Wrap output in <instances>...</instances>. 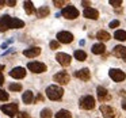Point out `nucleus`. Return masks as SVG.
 I'll list each match as a JSON object with an SVG mask.
<instances>
[{
  "mask_svg": "<svg viewBox=\"0 0 126 118\" xmlns=\"http://www.w3.org/2000/svg\"><path fill=\"white\" fill-rule=\"evenodd\" d=\"M64 95V90L58 85H49L46 88V96L50 101H60Z\"/></svg>",
  "mask_w": 126,
  "mask_h": 118,
  "instance_id": "nucleus-1",
  "label": "nucleus"
},
{
  "mask_svg": "<svg viewBox=\"0 0 126 118\" xmlns=\"http://www.w3.org/2000/svg\"><path fill=\"white\" fill-rule=\"evenodd\" d=\"M0 110L7 114L8 117L14 118L15 115H18V103L14 102V103H8V104H3V106H0Z\"/></svg>",
  "mask_w": 126,
  "mask_h": 118,
  "instance_id": "nucleus-2",
  "label": "nucleus"
},
{
  "mask_svg": "<svg viewBox=\"0 0 126 118\" xmlns=\"http://www.w3.org/2000/svg\"><path fill=\"white\" fill-rule=\"evenodd\" d=\"M80 107L84 110H91L95 107V99L91 95H85L83 98H80Z\"/></svg>",
  "mask_w": 126,
  "mask_h": 118,
  "instance_id": "nucleus-3",
  "label": "nucleus"
},
{
  "mask_svg": "<svg viewBox=\"0 0 126 118\" xmlns=\"http://www.w3.org/2000/svg\"><path fill=\"white\" fill-rule=\"evenodd\" d=\"M27 68L33 73H44L46 71V65L44 63H38V61H31V63H29Z\"/></svg>",
  "mask_w": 126,
  "mask_h": 118,
  "instance_id": "nucleus-4",
  "label": "nucleus"
},
{
  "mask_svg": "<svg viewBox=\"0 0 126 118\" xmlns=\"http://www.w3.org/2000/svg\"><path fill=\"white\" fill-rule=\"evenodd\" d=\"M61 15H63L64 18H66V19H76V18L79 17V11H77L76 7L68 6L61 11Z\"/></svg>",
  "mask_w": 126,
  "mask_h": 118,
  "instance_id": "nucleus-5",
  "label": "nucleus"
},
{
  "mask_svg": "<svg viewBox=\"0 0 126 118\" xmlns=\"http://www.w3.org/2000/svg\"><path fill=\"white\" fill-rule=\"evenodd\" d=\"M109 75H110V77H111V79L114 80V82H117V83L123 82V80L126 79V73H125L123 71H121V69H115V68H112V69H110Z\"/></svg>",
  "mask_w": 126,
  "mask_h": 118,
  "instance_id": "nucleus-6",
  "label": "nucleus"
},
{
  "mask_svg": "<svg viewBox=\"0 0 126 118\" xmlns=\"http://www.w3.org/2000/svg\"><path fill=\"white\" fill-rule=\"evenodd\" d=\"M11 22H12V18L10 15H1V18H0V31L4 33L8 29H11Z\"/></svg>",
  "mask_w": 126,
  "mask_h": 118,
  "instance_id": "nucleus-7",
  "label": "nucleus"
},
{
  "mask_svg": "<svg viewBox=\"0 0 126 118\" xmlns=\"http://www.w3.org/2000/svg\"><path fill=\"white\" fill-rule=\"evenodd\" d=\"M53 80H54L56 83H58V84H68L69 80H71V76H69L66 72H58V73H56L54 76H53Z\"/></svg>",
  "mask_w": 126,
  "mask_h": 118,
  "instance_id": "nucleus-8",
  "label": "nucleus"
},
{
  "mask_svg": "<svg viewBox=\"0 0 126 118\" xmlns=\"http://www.w3.org/2000/svg\"><path fill=\"white\" fill-rule=\"evenodd\" d=\"M57 41L61 44H71L73 41V35L69 31H60L57 33Z\"/></svg>",
  "mask_w": 126,
  "mask_h": 118,
  "instance_id": "nucleus-9",
  "label": "nucleus"
},
{
  "mask_svg": "<svg viewBox=\"0 0 126 118\" xmlns=\"http://www.w3.org/2000/svg\"><path fill=\"white\" fill-rule=\"evenodd\" d=\"M56 60H57L63 67H68V65H71V63H72V57L69 54H66V53H57V54H56Z\"/></svg>",
  "mask_w": 126,
  "mask_h": 118,
  "instance_id": "nucleus-10",
  "label": "nucleus"
},
{
  "mask_svg": "<svg viewBox=\"0 0 126 118\" xmlns=\"http://www.w3.org/2000/svg\"><path fill=\"white\" fill-rule=\"evenodd\" d=\"M75 77H77V79L83 80V82H88L91 77V73H90V69L84 68V69H79V71L75 72Z\"/></svg>",
  "mask_w": 126,
  "mask_h": 118,
  "instance_id": "nucleus-11",
  "label": "nucleus"
},
{
  "mask_svg": "<svg viewBox=\"0 0 126 118\" xmlns=\"http://www.w3.org/2000/svg\"><path fill=\"white\" fill-rule=\"evenodd\" d=\"M10 76L14 77V79H23L26 76V69L22 67H16L12 71H10Z\"/></svg>",
  "mask_w": 126,
  "mask_h": 118,
  "instance_id": "nucleus-12",
  "label": "nucleus"
},
{
  "mask_svg": "<svg viewBox=\"0 0 126 118\" xmlns=\"http://www.w3.org/2000/svg\"><path fill=\"white\" fill-rule=\"evenodd\" d=\"M112 54L118 58H123L126 61V46H122V45H118V46L114 48L112 50Z\"/></svg>",
  "mask_w": 126,
  "mask_h": 118,
  "instance_id": "nucleus-13",
  "label": "nucleus"
},
{
  "mask_svg": "<svg viewBox=\"0 0 126 118\" xmlns=\"http://www.w3.org/2000/svg\"><path fill=\"white\" fill-rule=\"evenodd\" d=\"M100 113L106 118H114L115 117V110L112 109V107L107 106V104H102L100 106Z\"/></svg>",
  "mask_w": 126,
  "mask_h": 118,
  "instance_id": "nucleus-14",
  "label": "nucleus"
},
{
  "mask_svg": "<svg viewBox=\"0 0 126 118\" xmlns=\"http://www.w3.org/2000/svg\"><path fill=\"white\" fill-rule=\"evenodd\" d=\"M39 53H41V48H38V46H33V48H30V49L23 50V54H25L26 57H29V58L37 57Z\"/></svg>",
  "mask_w": 126,
  "mask_h": 118,
  "instance_id": "nucleus-15",
  "label": "nucleus"
},
{
  "mask_svg": "<svg viewBox=\"0 0 126 118\" xmlns=\"http://www.w3.org/2000/svg\"><path fill=\"white\" fill-rule=\"evenodd\" d=\"M84 17L85 18H88V19H98L99 18V12H98V10H95V8H91V7H87V8L84 10Z\"/></svg>",
  "mask_w": 126,
  "mask_h": 118,
  "instance_id": "nucleus-16",
  "label": "nucleus"
},
{
  "mask_svg": "<svg viewBox=\"0 0 126 118\" xmlns=\"http://www.w3.org/2000/svg\"><path fill=\"white\" fill-rule=\"evenodd\" d=\"M98 99L100 102H104V101H109L110 99V95H109V91L106 90L104 87H102V85H99L98 87Z\"/></svg>",
  "mask_w": 126,
  "mask_h": 118,
  "instance_id": "nucleus-17",
  "label": "nucleus"
},
{
  "mask_svg": "<svg viewBox=\"0 0 126 118\" xmlns=\"http://www.w3.org/2000/svg\"><path fill=\"white\" fill-rule=\"evenodd\" d=\"M91 50H92L94 54H103L106 52V46H104V44H95Z\"/></svg>",
  "mask_w": 126,
  "mask_h": 118,
  "instance_id": "nucleus-18",
  "label": "nucleus"
},
{
  "mask_svg": "<svg viewBox=\"0 0 126 118\" xmlns=\"http://www.w3.org/2000/svg\"><path fill=\"white\" fill-rule=\"evenodd\" d=\"M50 14V10L47 6H44V7H39L38 10H37V17L38 18H45L47 17V15Z\"/></svg>",
  "mask_w": 126,
  "mask_h": 118,
  "instance_id": "nucleus-19",
  "label": "nucleus"
},
{
  "mask_svg": "<svg viewBox=\"0 0 126 118\" xmlns=\"http://www.w3.org/2000/svg\"><path fill=\"white\" fill-rule=\"evenodd\" d=\"M22 101L25 102L26 104L33 103V101H34V95H33V92H31V91H26V92H23V95H22Z\"/></svg>",
  "mask_w": 126,
  "mask_h": 118,
  "instance_id": "nucleus-20",
  "label": "nucleus"
},
{
  "mask_svg": "<svg viewBox=\"0 0 126 118\" xmlns=\"http://www.w3.org/2000/svg\"><path fill=\"white\" fill-rule=\"evenodd\" d=\"M96 38H98L99 41L107 42V41L110 39V34L107 33V31H104V30H99L98 33H96Z\"/></svg>",
  "mask_w": 126,
  "mask_h": 118,
  "instance_id": "nucleus-21",
  "label": "nucleus"
},
{
  "mask_svg": "<svg viewBox=\"0 0 126 118\" xmlns=\"http://www.w3.org/2000/svg\"><path fill=\"white\" fill-rule=\"evenodd\" d=\"M73 56L77 61H85L87 60V53H85L84 50H75Z\"/></svg>",
  "mask_w": 126,
  "mask_h": 118,
  "instance_id": "nucleus-22",
  "label": "nucleus"
},
{
  "mask_svg": "<svg viewBox=\"0 0 126 118\" xmlns=\"http://www.w3.org/2000/svg\"><path fill=\"white\" fill-rule=\"evenodd\" d=\"M22 27H25V22L22 19H18V18H12L11 29H22Z\"/></svg>",
  "mask_w": 126,
  "mask_h": 118,
  "instance_id": "nucleus-23",
  "label": "nucleus"
},
{
  "mask_svg": "<svg viewBox=\"0 0 126 118\" xmlns=\"http://www.w3.org/2000/svg\"><path fill=\"white\" fill-rule=\"evenodd\" d=\"M23 6H25L26 14L31 15V14H34V12H35V10H34V6H33V3H31V1H25V3H23Z\"/></svg>",
  "mask_w": 126,
  "mask_h": 118,
  "instance_id": "nucleus-24",
  "label": "nucleus"
},
{
  "mask_svg": "<svg viewBox=\"0 0 126 118\" xmlns=\"http://www.w3.org/2000/svg\"><path fill=\"white\" fill-rule=\"evenodd\" d=\"M56 118H72V114L68 110H58L56 113Z\"/></svg>",
  "mask_w": 126,
  "mask_h": 118,
  "instance_id": "nucleus-25",
  "label": "nucleus"
},
{
  "mask_svg": "<svg viewBox=\"0 0 126 118\" xmlns=\"http://www.w3.org/2000/svg\"><path fill=\"white\" fill-rule=\"evenodd\" d=\"M114 38L118 41H126V31L125 30H117L114 34Z\"/></svg>",
  "mask_w": 126,
  "mask_h": 118,
  "instance_id": "nucleus-26",
  "label": "nucleus"
},
{
  "mask_svg": "<svg viewBox=\"0 0 126 118\" xmlns=\"http://www.w3.org/2000/svg\"><path fill=\"white\" fill-rule=\"evenodd\" d=\"M41 118H52V110L50 109H44L41 111Z\"/></svg>",
  "mask_w": 126,
  "mask_h": 118,
  "instance_id": "nucleus-27",
  "label": "nucleus"
},
{
  "mask_svg": "<svg viewBox=\"0 0 126 118\" xmlns=\"http://www.w3.org/2000/svg\"><path fill=\"white\" fill-rule=\"evenodd\" d=\"M10 91H20L22 90V84H19V83H12V84L8 85Z\"/></svg>",
  "mask_w": 126,
  "mask_h": 118,
  "instance_id": "nucleus-28",
  "label": "nucleus"
},
{
  "mask_svg": "<svg viewBox=\"0 0 126 118\" xmlns=\"http://www.w3.org/2000/svg\"><path fill=\"white\" fill-rule=\"evenodd\" d=\"M8 98H10V95L6 92L4 90H0V101L1 102H6V101H8Z\"/></svg>",
  "mask_w": 126,
  "mask_h": 118,
  "instance_id": "nucleus-29",
  "label": "nucleus"
},
{
  "mask_svg": "<svg viewBox=\"0 0 126 118\" xmlns=\"http://www.w3.org/2000/svg\"><path fill=\"white\" fill-rule=\"evenodd\" d=\"M49 46H50V49H58L60 48V42L58 41H50V44H49Z\"/></svg>",
  "mask_w": 126,
  "mask_h": 118,
  "instance_id": "nucleus-30",
  "label": "nucleus"
},
{
  "mask_svg": "<svg viewBox=\"0 0 126 118\" xmlns=\"http://www.w3.org/2000/svg\"><path fill=\"white\" fill-rule=\"evenodd\" d=\"M3 69H4V65H0V85L4 84V75H3Z\"/></svg>",
  "mask_w": 126,
  "mask_h": 118,
  "instance_id": "nucleus-31",
  "label": "nucleus"
},
{
  "mask_svg": "<svg viewBox=\"0 0 126 118\" xmlns=\"http://www.w3.org/2000/svg\"><path fill=\"white\" fill-rule=\"evenodd\" d=\"M16 118H31V117L29 115V113H26V111H20V113H18Z\"/></svg>",
  "mask_w": 126,
  "mask_h": 118,
  "instance_id": "nucleus-32",
  "label": "nucleus"
},
{
  "mask_svg": "<svg viewBox=\"0 0 126 118\" xmlns=\"http://www.w3.org/2000/svg\"><path fill=\"white\" fill-rule=\"evenodd\" d=\"M119 26V20H112V22H110V25H109V27H111V29H115V27H118Z\"/></svg>",
  "mask_w": 126,
  "mask_h": 118,
  "instance_id": "nucleus-33",
  "label": "nucleus"
},
{
  "mask_svg": "<svg viewBox=\"0 0 126 118\" xmlns=\"http://www.w3.org/2000/svg\"><path fill=\"white\" fill-rule=\"evenodd\" d=\"M110 4L114 6V7H119L121 4H122V1H121V0H110Z\"/></svg>",
  "mask_w": 126,
  "mask_h": 118,
  "instance_id": "nucleus-34",
  "label": "nucleus"
},
{
  "mask_svg": "<svg viewBox=\"0 0 126 118\" xmlns=\"http://www.w3.org/2000/svg\"><path fill=\"white\" fill-rule=\"evenodd\" d=\"M12 42H14V38L8 39V41H7V42H3V44H1V49H6V48L10 44H12Z\"/></svg>",
  "mask_w": 126,
  "mask_h": 118,
  "instance_id": "nucleus-35",
  "label": "nucleus"
},
{
  "mask_svg": "<svg viewBox=\"0 0 126 118\" xmlns=\"http://www.w3.org/2000/svg\"><path fill=\"white\" fill-rule=\"evenodd\" d=\"M53 4H54L56 7H63L64 4H65V1H63V0H61V1H60V0H54V1H53Z\"/></svg>",
  "mask_w": 126,
  "mask_h": 118,
  "instance_id": "nucleus-36",
  "label": "nucleus"
},
{
  "mask_svg": "<svg viewBox=\"0 0 126 118\" xmlns=\"http://www.w3.org/2000/svg\"><path fill=\"white\" fill-rule=\"evenodd\" d=\"M6 4L10 7H14L15 4H16V1H15V0H6Z\"/></svg>",
  "mask_w": 126,
  "mask_h": 118,
  "instance_id": "nucleus-37",
  "label": "nucleus"
},
{
  "mask_svg": "<svg viewBox=\"0 0 126 118\" xmlns=\"http://www.w3.org/2000/svg\"><path fill=\"white\" fill-rule=\"evenodd\" d=\"M14 50H15L14 48H10L8 50H6V52H3V54H1V56H7V54H10V53H12Z\"/></svg>",
  "mask_w": 126,
  "mask_h": 118,
  "instance_id": "nucleus-38",
  "label": "nucleus"
},
{
  "mask_svg": "<svg viewBox=\"0 0 126 118\" xmlns=\"http://www.w3.org/2000/svg\"><path fill=\"white\" fill-rule=\"evenodd\" d=\"M41 101H44V98H42V95H38L35 98V102H41Z\"/></svg>",
  "mask_w": 126,
  "mask_h": 118,
  "instance_id": "nucleus-39",
  "label": "nucleus"
},
{
  "mask_svg": "<svg viewBox=\"0 0 126 118\" xmlns=\"http://www.w3.org/2000/svg\"><path fill=\"white\" fill-rule=\"evenodd\" d=\"M4 6H6V1L4 0H0V8H3Z\"/></svg>",
  "mask_w": 126,
  "mask_h": 118,
  "instance_id": "nucleus-40",
  "label": "nucleus"
},
{
  "mask_svg": "<svg viewBox=\"0 0 126 118\" xmlns=\"http://www.w3.org/2000/svg\"><path fill=\"white\" fill-rule=\"evenodd\" d=\"M81 4H83V6L87 7V6H90V1H81Z\"/></svg>",
  "mask_w": 126,
  "mask_h": 118,
  "instance_id": "nucleus-41",
  "label": "nucleus"
},
{
  "mask_svg": "<svg viewBox=\"0 0 126 118\" xmlns=\"http://www.w3.org/2000/svg\"><path fill=\"white\" fill-rule=\"evenodd\" d=\"M122 109H123V110H126V101H123V102H122Z\"/></svg>",
  "mask_w": 126,
  "mask_h": 118,
  "instance_id": "nucleus-42",
  "label": "nucleus"
},
{
  "mask_svg": "<svg viewBox=\"0 0 126 118\" xmlns=\"http://www.w3.org/2000/svg\"><path fill=\"white\" fill-rule=\"evenodd\" d=\"M79 44H80V45H81V46H84V45H85V41H84V39H81V41H80V42H79Z\"/></svg>",
  "mask_w": 126,
  "mask_h": 118,
  "instance_id": "nucleus-43",
  "label": "nucleus"
}]
</instances>
